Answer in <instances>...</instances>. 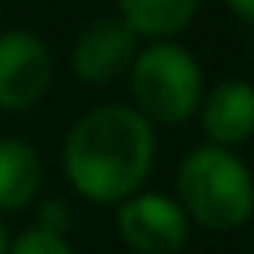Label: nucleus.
Listing matches in <instances>:
<instances>
[{
	"instance_id": "nucleus-9",
	"label": "nucleus",
	"mask_w": 254,
	"mask_h": 254,
	"mask_svg": "<svg viewBox=\"0 0 254 254\" xmlns=\"http://www.w3.org/2000/svg\"><path fill=\"white\" fill-rule=\"evenodd\" d=\"M202 0H115V14L143 39H178L198 14Z\"/></svg>"
},
{
	"instance_id": "nucleus-11",
	"label": "nucleus",
	"mask_w": 254,
	"mask_h": 254,
	"mask_svg": "<svg viewBox=\"0 0 254 254\" xmlns=\"http://www.w3.org/2000/svg\"><path fill=\"white\" fill-rule=\"evenodd\" d=\"M66 219H70V209L63 205V202H46L42 205V212H39V226H46V230H56V233H63L66 230Z\"/></svg>"
},
{
	"instance_id": "nucleus-10",
	"label": "nucleus",
	"mask_w": 254,
	"mask_h": 254,
	"mask_svg": "<svg viewBox=\"0 0 254 254\" xmlns=\"http://www.w3.org/2000/svg\"><path fill=\"white\" fill-rule=\"evenodd\" d=\"M7 254H73V247L63 233L46 230V226H32L7 244Z\"/></svg>"
},
{
	"instance_id": "nucleus-7",
	"label": "nucleus",
	"mask_w": 254,
	"mask_h": 254,
	"mask_svg": "<svg viewBox=\"0 0 254 254\" xmlns=\"http://www.w3.org/2000/svg\"><path fill=\"white\" fill-rule=\"evenodd\" d=\"M198 126L205 132V143L237 150L254 136V84L244 77L219 80L205 91L198 108Z\"/></svg>"
},
{
	"instance_id": "nucleus-12",
	"label": "nucleus",
	"mask_w": 254,
	"mask_h": 254,
	"mask_svg": "<svg viewBox=\"0 0 254 254\" xmlns=\"http://www.w3.org/2000/svg\"><path fill=\"white\" fill-rule=\"evenodd\" d=\"M226 11H233L244 25H254V0H223Z\"/></svg>"
},
{
	"instance_id": "nucleus-3",
	"label": "nucleus",
	"mask_w": 254,
	"mask_h": 254,
	"mask_svg": "<svg viewBox=\"0 0 254 254\" xmlns=\"http://www.w3.org/2000/svg\"><path fill=\"white\" fill-rule=\"evenodd\" d=\"M132 108L153 126H185L205 98V73L191 49L174 39L146 42L129 70Z\"/></svg>"
},
{
	"instance_id": "nucleus-5",
	"label": "nucleus",
	"mask_w": 254,
	"mask_h": 254,
	"mask_svg": "<svg viewBox=\"0 0 254 254\" xmlns=\"http://www.w3.org/2000/svg\"><path fill=\"white\" fill-rule=\"evenodd\" d=\"M53 49L25 28L0 32V112H28L53 87Z\"/></svg>"
},
{
	"instance_id": "nucleus-2",
	"label": "nucleus",
	"mask_w": 254,
	"mask_h": 254,
	"mask_svg": "<svg viewBox=\"0 0 254 254\" xmlns=\"http://www.w3.org/2000/svg\"><path fill=\"white\" fill-rule=\"evenodd\" d=\"M174 198L188 223L212 233H233L254 219V174L237 150L202 143L178 167Z\"/></svg>"
},
{
	"instance_id": "nucleus-8",
	"label": "nucleus",
	"mask_w": 254,
	"mask_h": 254,
	"mask_svg": "<svg viewBox=\"0 0 254 254\" xmlns=\"http://www.w3.org/2000/svg\"><path fill=\"white\" fill-rule=\"evenodd\" d=\"M42 157L21 136H0V216L21 212L39 198Z\"/></svg>"
},
{
	"instance_id": "nucleus-4",
	"label": "nucleus",
	"mask_w": 254,
	"mask_h": 254,
	"mask_svg": "<svg viewBox=\"0 0 254 254\" xmlns=\"http://www.w3.org/2000/svg\"><path fill=\"white\" fill-rule=\"evenodd\" d=\"M115 230L132 254H178L188 244L191 223L174 195L136 191L115 205Z\"/></svg>"
},
{
	"instance_id": "nucleus-1",
	"label": "nucleus",
	"mask_w": 254,
	"mask_h": 254,
	"mask_svg": "<svg viewBox=\"0 0 254 254\" xmlns=\"http://www.w3.org/2000/svg\"><path fill=\"white\" fill-rule=\"evenodd\" d=\"M157 160V132L129 105H101L80 115L63 139V174L94 205H119L143 191Z\"/></svg>"
},
{
	"instance_id": "nucleus-13",
	"label": "nucleus",
	"mask_w": 254,
	"mask_h": 254,
	"mask_svg": "<svg viewBox=\"0 0 254 254\" xmlns=\"http://www.w3.org/2000/svg\"><path fill=\"white\" fill-rule=\"evenodd\" d=\"M7 244H11V237H7V226H4V219H0V254H7Z\"/></svg>"
},
{
	"instance_id": "nucleus-6",
	"label": "nucleus",
	"mask_w": 254,
	"mask_h": 254,
	"mask_svg": "<svg viewBox=\"0 0 254 254\" xmlns=\"http://www.w3.org/2000/svg\"><path fill=\"white\" fill-rule=\"evenodd\" d=\"M139 49H143V39L119 14H101L77 32L70 49V66L80 84L108 87L119 77H129Z\"/></svg>"
}]
</instances>
